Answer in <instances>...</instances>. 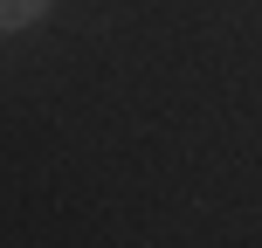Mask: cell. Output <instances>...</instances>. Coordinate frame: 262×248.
<instances>
[{
	"mask_svg": "<svg viewBox=\"0 0 262 248\" xmlns=\"http://www.w3.org/2000/svg\"><path fill=\"white\" fill-rule=\"evenodd\" d=\"M49 14V0H0V35H21Z\"/></svg>",
	"mask_w": 262,
	"mask_h": 248,
	"instance_id": "1",
	"label": "cell"
}]
</instances>
